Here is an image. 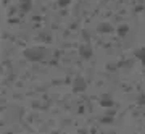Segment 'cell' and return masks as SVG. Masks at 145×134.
<instances>
[]
</instances>
